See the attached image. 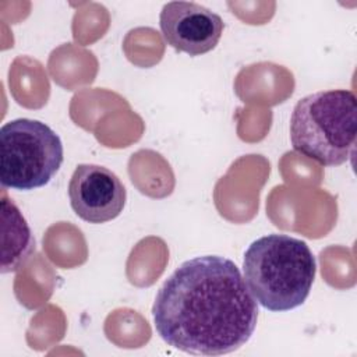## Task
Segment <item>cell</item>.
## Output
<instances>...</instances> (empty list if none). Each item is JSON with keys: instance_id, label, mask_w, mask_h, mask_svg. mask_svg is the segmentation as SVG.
Masks as SVG:
<instances>
[{"instance_id": "obj_2", "label": "cell", "mask_w": 357, "mask_h": 357, "mask_svg": "<svg viewBox=\"0 0 357 357\" xmlns=\"http://www.w3.org/2000/svg\"><path fill=\"white\" fill-rule=\"evenodd\" d=\"M244 280L266 310L282 312L300 307L314 283L317 262L305 241L287 234H268L244 252Z\"/></svg>"}, {"instance_id": "obj_5", "label": "cell", "mask_w": 357, "mask_h": 357, "mask_svg": "<svg viewBox=\"0 0 357 357\" xmlns=\"http://www.w3.org/2000/svg\"><path fill=\"white\" fill-rule=\"evenodd\" d=\"M73 211L85 222L105 223L116 219L126 205L127 191L120 178L99 165H78L68 183Z\"/></svg>"}, {"instance_id": "obj_7", "label": "cell", "mask_w": 357, "mask_h": 357, "mask_svg": "<svg viewBox=\"0 0 357 357\" xmlns=\"http://www.w3.org/2000/svg\"><path fill=\"white\" fill-rule=\"evenodd\" d=\"M1 273L20 269L35 250V238L18 206L3 194Z\"/></svg>"}, {"instance_id": "obj_4", "label": "cell", "mask_w": 357, "mask_h": 357, "mask_svg": "<svg viewBox=\"0 0 357 357\" xmlns=\"http://www.w3.org/2000/svg\"><path fill=\"white\" fill-rule=\"evenodd\" d=\"M64 159L60 137L45 123L15 119L0 128V183L29 191L46 185Z\"/></svg>"}, {"instance_id": "obj_3", "label": "cell", "mask_w": 357, "mask_h": 357, "mask_svg": "<svg viewBox=\"0 0 357 357\" xmlns=\"http://www.w3.org/2000/svg\"><path fill=\"white\" fill-rule=\"evenodd\" d=\"M357 99L353 91L329 89L301 98L290 117L293 148L322 166H340L354 153Z\"/></svg>"}, {"instance_id": "obj_6", "label": "cell", "mask_w": 357, "mask_h": 357, "mask_svg": "<svg viewBox=\"0 0 357 357\" xmlns=\"http://www.w3.org/2000/svg\"><path fill=\"white\" fill-rule=\"evenodd\" d=\"M159 24L167 45L190 56H201L215 49L225 28L220 15L194 1L165 4Z\"/></svg>"}, {"instance_id": "obj_1", "label": "cell", "mask_w": 357, "mask_h": 357, "mask_svg": "<svg viewBox=\"0 0 357 357\" xmlns=\"http://www.w3.org/2000/svg\"><path fill=\"white\" fill-rule=\"evenodd\" d=\"M152 315L158 335L169 346L190 354L222 356L250 340L258 305L231 259L204 255L183 262L167 278Z\"/></svg>"}]
</instances>
